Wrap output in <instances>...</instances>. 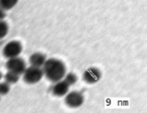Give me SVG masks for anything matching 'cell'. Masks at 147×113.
I'll return each mask as SVG.
<instances>
[{
	"label": "cell",
	"instance_id": "obj_1",
	"mask_svg": "<svg viewBox=\"0 0 147 113\" xmlns=\"http://www.w3.org/2000/svg\"><path fill=\"white\" fill-rule=\"evenodd\" d=\"M42 68L44 76L52 83L62 80L66 74L65 64L57 58H48Z\"/></svg>",
	"mask_w": 147,
	"mask_h": 113
},
{
	"label": "cell",
	"instance_id": "obj_2",
	"mask_svg": "<svg viewBox=\"0 0 147 113\" xmlns=\"http://www.w3.org/2000/svg\"><path fill=\"white\" fill-rule=\"evenodd\" d=\"M23 79L27 84H36L44 78V72L42 68H35V66H28L24 71Z\"/></svg>",
	"mask_w": 147,
	"mask_h": 113
},
{
	"label": "cell",
	"instance_id": "obj_3",
	"mask_svg": "<svg viewBox=\"0 0 147 113\" xmlns=\"http://www.w3.org/2000/svg\"><path fill=\"white\" fill-rule=\"evenodd\" d=\"M22 51H23V46L19 41H11L8 42L2 50V55L6 59H11V58L19 57L21 55Z\"/></svg>",
	"mask_w": 147,
	"mask_h": 113
},
{
	"label": "cell",
	"instance_id": "obj_4",
	"mask_svg": "<svg viewBox=\"0 0 147 113\" xmlns=\"http://www.w3.org/2000/svg\"><path fill=\"white\" fill-rule=\"evenodd\" d=\"M84 101H85L84 95H82L80 91H78V90L68 91L64 95V103H65V105L69 108H73V109L80 108L84 104Z\"/></svg>",
	"mask_w": 147,
	"mask_h": 113
},
{
	"label": "cell",
	"instance_id": "obj_5",
	"mask_svg": "<svg viewBox=\"0 0 147 113\" xmlns=\"http://www.w3.org/2000/svg\"><path fill=\"white\" fill-rule=\"evenodd\" d=\"M5 68L8 72H13V73L17 74V75H22L24 73V71L26 70L27 66L26 62L23 58H21L20 56L19 57L11 58V59H7L5 63Z\"/></svg>",
	"mask_w": 147,
	"mask_h": 113
},
{
	"label": "cell",
	"instance_id": "obj_6",
	"mask_svg": "<svg viewBox=\"0 0 147 113\" xmlns=\"http://www.w3.org/2000/svg\"><path fill=\"white\" fill-rule=\"evenodd\" d=\"M102 79V72L95 66H89L83 73V80L88 84H95Z\"/></svg>",
	"mask_w": 147,
	"mask_h": 113
},
{
	"label": "cell",
	"instance_id": "obj_7",
	"mask_svg": "<svg viewBox=\"0 0 147 113\" xmlns=\"http://www.w3.org/2000/svg\"><path fill=\"white\" fill-rule=\"evenodd\" d=\"M51 91L55 97H62L69 91V85L62 79L60 81L54 82V84H53L52 88H51Z\"/></svg>",
	"mask_w": 147,
	"mask_h": 113
},
{
	"label": "cell",
	"instance_id": "obj_8",
	"mask_svg": "<svg viewBox=\"0 0 147 113\" xmlns=\"http://www.w3.org/2000/svg\"><path fill=\"white\" fill-rule=\"evenodd\" d=\"M47 57L45 54L40 52H35L30 55L29 57V63L30 66H35V68H42V66L45 64Z\"/></svg>",
	"mask_w": 147,
	"mask_h": 113
},
{
	"label": "cell",
	"instance_id": "obj_9",
	"mask_svg": "<svg viewBox=\"0 0 147 113\" xmlns=\"http://www.w3.org/2000/svg\"><path fill=\"white\" fill-rule=\"evenodd\" d=\"M19 0H0V8L3 11H9L18 4Z\"/></svg>",
	"mask_w": 147,
	"mask_h": 113
},
{
	"label": "cell",
	"instance_id": "obj_10",
	"mask_svg": "<svg viewBox=\"0 0 147 113\" xmlns=\"http://www.w3.org/2000/svg\"><path fill=\"white\" fill-rule=\"evenodd\" d=\"M20 79V76L17 75V74L13 73V72H8L4 75V81L6 83H8L9 85H13V84H16L17 82L19 81Z\"/></svg>",
	"mask_w": 147,
	"mask_h": 113
},
{
	"label": "cell",
	"instance_id": "obj_11",
	"mask_svg": "<svg viewBox=\"0 0 147 113\" xmlns=\"http://www.w3.org/2000/svg\"><path fill=\"white\" fill-rule=\"evenodd\" d=\"M63 80H64L69 86H73V85L76 84L77 81H78V77H77V75L75 73H66L64 78H63Z\"/></svg>",
	"mask_w": 147,
	"mask_h": 113
},
{
	"label": "cell",
	"instance_id": "obj_12",
	"mask_svg": "<svg viewBox=\"0 0 147 113\" xmlns=\"http://www.w3.org/2000/svg\"><path fill=\"white\" fill-rule=\"evenodd\" d=\"M8 30H9V27H8L7 22H5L4 20H1L0 21V40H2L7 35Z\"/></svg>",
	"mask_w": 147,
	"mask_h": 113
},
{
	"label": "cell",
	"instance_id": "obj_13",
	"mask_svg": "<svg viewBox=\"0 0 147 113\" xmlns=\"http://www.w3.org/2000/svg\"><path fill=\"white\" fill-rule=\"evenodd\" d=\"M11 90V85L4 82H0V95H6Z\"/></svg>",
	"mask_w": 147,
	"mask_h": 113
},
{
	"label": "cell",
	"instance_id": "obj_14",
	"mask_svg": "<svg viewBox=\"0 0 147 113\" xmlns=\"http://www.w3.org/2000/svg\"><path fill=\"white\" fill-rule=\"evenodd\" d=\"M4 18H5V12L0 8V21H1V20H4Z\"/></svg>",
	"mask_w": 147,
	"mask_h": 113
}]
</instances>
